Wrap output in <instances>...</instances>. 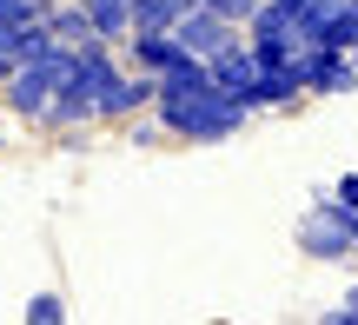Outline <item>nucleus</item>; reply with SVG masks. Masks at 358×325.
<instances>
[{
  "mask_svg": "<svg viewBox=\"0 0 358 325\" xmlns=\"http://www.w3.org/2000/svg\"><path fill=\"white\" fill-rule=\"evenodd\" d=\"M159 127H166V140H186V146H213V140H232V133L252 120V106L239 100V93H226L219 80H206V87H179V93H159L153 100Z\"/></svg>",
  "mask_w": 358,
  "mask_h": 325,
  "instance_id": "1",
  "label": "nucleus"
},
{
  "mask_svg": "<svg viewBox=\"0 0 358 325\" xmlns=\"http://www.w3.org/2000/svg\"><path fill=\"white\" fill-rule=\"evenodd\" d=\"M66 73H73V47H60V40H53L40 60L13 66V73L0 80V100H7V113H13V120H47V106H53V93H60Z\"/></svg>",
  "mask_w": 358,
  "mask_h": 325,
  "instance_id": "2",
  "label": "nucleus"
},
{
  "mask_svg": "<svg viewBox=\"0 0 358 325\" xmlns=\"http://www.w3.org/2000/svg\"><path fill=\"white\" fill-rule=\"evenodd\" d=\"M352 246H358V212L338 206L332 193H319L306 212H299V259L338 266V259H352Z\"/></svg>",
  "mask_w": 358,
  "mask_h": 325,
  "instance_id": "3",
  "label": "nucleus"
},
{
  "mask_svg": "<svg viewBox=\"0 0 358 325\" xmlns=\"http://www.w3.org/2000/svg\"><path fill=\"white\" fill-rule=\"evenodd\" d=\"M239 34H245V27L219 20L213 7H186V13H179V20H173V40H179V47H186V53H199V60H213V53H219V47H232V40H239Z\"/></svg>",
  "mask_w": 358,
  "mask_h": 325,
  "instance_id": "4",
  "label": "nucleus"
},
{
  "mask_svg": "<svg viewBox=\"0 0 358 325\" xmlns=\"http://www.w3.org/2000/svg\"><path fill=\"white\" fill-rule=\"evenodd\" d=\"M179 53H186V47H179V40H173V27H133V34H127V60H133V73H166V66L179 60Z\"/></svg>",
  "mask_w": 358,
  "mask_h": 325,
  "instance_id": "5",
  "label": "nucleus"
},
{
  "mask_svg": "<svg viewBox=\"0 0 358 325\" xmlns=\"http://www.w3.org/2000/svg\"><path fill=\"white\" fill-rule=\"evenodd\" d=\"M153 100H159V80L153 73H120V87L100 100V120H133V113H146Z\"/></svg>",
  "mask_w": 358,
  "mask_h": 325,
  "instance_id": "6",
  "label": "nucleus"
},
{
  "mask_svg": "<svg viewBox=\"0 0 358 325\" xmlns=\"http://www.w3.org/2000/svg\"><path fill=\"white\" fill-rule=\"evenodd\" d=\"M206 66H213V80H219L226 93H239V100L252 93V73H259V60H252V47H245V34L232 40V47H219V53H213Z\"/></svg>",
  "mask_w": 358,
  "mask_h": 325,
  "instance_id": "7",
  "label": "nucleus"
},
{
  "mask_svg": "<svg viewBox=\"0 0 358 325\" xmlns=\"http://www.w3.org/2000/svg\"><path fill=\"white\" fill-rule=\"evenodd\" d=\"M93 100H87V87H73V80H60V93H53V106H47V120L40 127H53V133H80V127H93Z\"/></svg>",
  "mask_w": 358,
  "mask_h": 325,
  "instance_id": "8",
  "label": "nucleus"
},
{
  "mask_svg": "<svg viewBox=\"0 0 358 325\" xmlns=\"http://www.w3.org/2000/svg\"><path fill=\"white\" fill-rule=\"evenodd\" d=\"M47 34L60 40V47H87V40H100L80 0H53V7H47Z\"/></svg>",
  "mask_w": 358,
  "mask_h": 325,
  "instance_id": "9",
  "label": "nucleus"
},
{
  "mask_svg": "<svg viewBox=\"0 0 358 325\" xmlns=\"http://www.w3.org/2000/svg\"><path fill=\"white\" fill-rule=\"evenodd\" d=\"M100 40H127L133 34V0H80Z\"/></svg>",
  "mask_w": 358,
  "mask_h": 325,
  "instance_id": "10",
  "label": "nucleus"
},
{
  "mask_svg": "<svg viewBox=\"0 0 358 325\" xmlns=\"http://www.w3.org/2000/svg\"><path fill=\"white\" fill-rule=\"evenodd\" d=\"M53 47V34H47V20H27V27H13L7 34V60L13 66H27V60H40V53Z\"/></svg>",
  "mask_w": 358,
  "mask_h": 325,
  "instance_id": "11",
  "label": "nucleus"
},
{
  "mask_svg": "<svg viewBox=\"0 0 358 325\" xmlns=\"http://www.w3.org/2000/svg\"><path fill=\"white\" fill-rule=\"evenodd\" d=\"M186 0H133V27H173Z\"/></svg>",
  "mask_w": 358,
  "mask_h": 325,
  "instance_id": "12",
  "label": "nucleus"
},
{
  "mask_svg": "<svg viewBox=\"0 0 358 325\" xmlns=\"http://www.w3.org/2000/svg\"><path fill=\"white\" fill-rule=\"evenodd\" d=\"M47 7L53 0H0V34H13V27H27V20H47Z\"/></svg>",
  "mask_w": 358,
  "mask_h": 325,
  "instance_id": "13",
  "label": "nucleus"
},
{
  "mask_svg": "<svg viewBox=\"0 0 358 325\" xmlns=\"http://www.w3.org/2000/svg\"><path fill=\"white\" fill-rule=\"evenodd\" d=\"M60 319H66L60 292H34V299H27V325H60Z\"/></svg>",
  "mask_w": 358,
  "mask_h": 325,
  "instance_id": "14",
  "label": "nucleus"
},
{
  "mask_svg": "<svg viewBox=\"0 0 358 325\" xmlns=\"http://www.w3.org/2000/svg\"><path fill=\"white\" fill-rule=\"evenodd\" d=\"M199 7H213L219 20H232V27H245V20H252V13H259V0H199Z\"/></svg>",
  "mask_w": 358,
  "mask_h": 325,
  "instance_id": "15",
  "label": "nucleus"
},
{
  "mask_svg": "<svg viewBox=\"0 0 358 325\" xmlns=\"http://www.w3.org/2000/svg\"><path fill=\"white\" fill-rule=\"evenodd\" d=\"M159 140H166V127H159V113H153V120H140V113H133V146H159Z\"/></svg>",
  "mask_w": 358,
  "mask_h": 325,
  "instance_id": "16",
  "label": "nucleus"
},
{
  "mask_svg": "<svg viewBox=\"0 0 358 325\" xmlns=\"http://www.w3.org/2000/svg\"><path fill=\"white\" fill-rule=\"evenodd\" d=\"M325 193H332L338 206H352V212H358V173H345V180H338V186H325Z\"/></svg>",
  "mask_w": 358,
  "mask_h": 325,
  "instance_id": "17",
  "label": "nucleus"
},
{
  "mask_svg": "<svg viewBox=\"0 0 358 325\" xmlns=\"http://www.w3.org/2000/svg\"><path fill=\"white\" fill-rule=\"evenodd\" d=\"M325 319H332V325H358V286L345 292V305H338V312H325Z\"/></svg>",
  "mask_w": 358,
  "mask_h": 325,
  "instance_id": "18",
  "label": "nucleus"
},
{
  "mask_svg": "<svg viewBox=\"0 0 358 325\" xmlns=\"http://www.w3.org/2000/svg\"><path fill=\"white\" fill-rule=\"evenodd\" d=\"M13 73V60H7V34H0V80H7Z\"/></svg>",
  "mask_w": 358,
  "mask_h": 325,
  "instance_id": "19",
  "label": "nucleus"
},
{
  "mask_svg": "<svg viewBox=\"0 0 358 325\" xmlns=\"http://www.w3.org/2000/svg\"><path fill=\"white\" fill-rule=\"evenodd\" d=\"M352 66H358V47H352Z\"/></svg>",
  "mask_w": 358,
  "mask_h": 325,
  "instance_id": "20",
  "label": "nucleus"
}]
</instances>
